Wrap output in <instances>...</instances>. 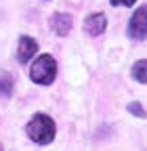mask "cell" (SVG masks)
<instances>
[{
    "label": "cell",
    "instance_id": "cell-1",
    "mask_svg": "<svg viewBox=\"0 0 147 151\" xmlns=\"http://www.w3.org/2000/svg\"><path fill=\"white\" fill-rule=\"evenodd\" d=\"M27 134L32 141H36L38 145H48L55 139V122L44 116V113H38L34 116L27 124Z\"/></svg>",
    "mask_w": 147,
    "mask_h": 151
},
{
    "label": "cell",
    "instance_id": "cell-2",
    "mask_svg": "<svg viewBox=\"0 0 147 151\" xmlns=\"http://www.w3.org/2000/svg\"><path fill=\"white\" fill-rule=\"evenodd\" d=\"M55 73H57V63H55V59L50 55L38 57V59L32 63V69H30L32 80L36 84H42V86H46L55 80Z\"/></svg>",
    "mask_w": 147,
    "mask_h": 151
},
{
    "label": "cell",
    "instance_id": "cell-3",
    "mask_svg": "<svg viewBox=\"0 0 147 151\" xmlns=\"http://www.w3.org/2000/svg\"><path fill=\"white\" fill-rule=\"evenodd\" d=\"M128 36L133 40H145L147 38V6H139L128 23Z\"/></svg>",
    "mask_w": 147,
    "mask_h": 151
},
{
    "label": "cell",
    "instance_id": "cell-4",
    "mask_svg": "<svg viewBox=\"0 0 147 151\" xmlns=\"http://www.w3.org/2000/svg\"><path fill=\"white\" fill-rule=\"evenodd\" d=\"M105 27H107V19L103 13H95V15L86 17V21H84V32L88 36H99L105 32Z\"/></svg>",
    "mask_w": 147,
    "mask_h": 151
},
{
    "label": "cell",
    "instance_id": "cell-5",
    "mask_svg": "<svg viewBox=\"0 0 147 151\" xmlns=\"http://www.w3.org/2000/svg\"><path fill=\"white\" fill-rule=\"evenodd\" d=\"M36 50H38V44H36L34 38H30V36H21L19 48H17V57H19V61H21V63H27L32 57L36 55Z\"/></svg>",
    "mask_w": 147,
    "mask_h": 151
},
{
    "label": "cell",
    "instance_id": "cell-6",
    "mask_svg": "<svg viewBox=\"0 0 147 151\" xmlns=\"http://www.w3.org/2000/svg\"><path fill=\"white\" fill-rule=\"evenodd\" d=\"M50 27L55 29L57 36H65L69 34L71 29V15H65V13H57L50 17Z\"/></svg>",
    "mask_w": 147,
    "mask_h": 151
},
{
    "label": "cell",
    "instance_id": "cell-7",
    "mask_svg": "<svg viewBox=\"0 0 147 151\" xmlns=\"http://www.w3.org/2000/svg\"><path fill=\"white\" fill-rule=\"evenodd\" d=\"M133 78L141 84H147V59H141L133 65Z\"/></svg>",
    "mask_w": 147,
    "mask_h": 151
},
{
    "label": "cell",
    "instance_id": "cell-8",
    "mask_svg": "<svg viewBox=\"0 0 147 151\" xmlns=\"http://www.w3.org/2000/svg\"><path fill=\"white\" fill-rule=\"evenodd\" d=\"M13 88H15L13 76H11V73H4L2 78H0V97H11Z\"/></svg>",
    "mask_w": 147,
    "mask_h": 151
},
{
    "label": "cell",
    "instance_id": "cell-9",
    "mask_svg": "<svg viewBox=\"0 0 147 151\" xmlns=\"http://www.w3.org/2000/svg\"><path fill=\"white\" fill-rule=\"evenodd\" d=\"M128 111L135 113V116H139V118H147V111L141 107V103H130L128 105Z\"/></svg>",
    "mask_w": 147,
    "mask_h": 151
},
{
    "label": "cell",
    "instance_id": "cell-10",
    "mask_svg": "<svg viewBox=\"0 0 147 151\" xmlns=\"http://www.w3.org/2000/svg\"><path fill=\"white\" fill-rule=\"evenodd\" d=\"M137 2V0H112L114 6H133Z\"/></svg>",
    "mask_w": 147,
    "mask_h": 151
},
{
    "label": "cell",
    "instance_id": "cell-11",
    "mask_svg": "<svg viewBox=\"0 0 147 151\" xmlns=\"http://www.w3.org/2000/svg\"><path fill=\"white\" fill-rule=\"evenodd\" d=\"M0 151H2V147H0Z\"/></svg>",
    "mask_w": 147,
    "mask_h": 151
}]
</instances>
